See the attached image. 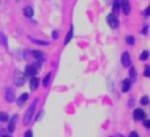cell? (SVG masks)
<instances>
[{
  "instance_id": "8fae6325",
  "label": "cell",
  "mask_w": 150,
  "mask_h": 137,
  "mask_svg": "<svg viewBox=\"0 0 150 137\" xmlns=\"http://www.w3.org/2000/svg\"><path fill=\"white\" fill-rule=\"evenodd\" d=\"M122 9H124V13L125 15H129L130 12V4L128 1H122Z\"/></svg>"
},
{
  "instance_id": "ac0fdd59",
  "label": "cell",
  "mask_w": 150,
  "mask_h": 137,
  "mask_svg": "<svg viewBox=\"0 0 150 137\" xmlns=\"http://www.w3.org/2000/svg\"><path fill=\"white\" fill-rule=\"evenodd\" d=\"M50 77H52V74H47L46 77H45V79H44V86L45 87H47V86H49V83H50Z\"/></svg>"
},
{
  "instance_id": "277c9868",
  "label": "cell",
  "mask_w": 150,
  "mask_h": 137,
  "mask_svg": "<svg viewBox=\"0 0 150 137\" xmlns=\"http://www.w3.org/2000/svg\"><path fill=\"white\" fill-rule=\"evenodd\" d=\"M133 117H134V120L140 121V120H145L146 115L142 109H134V111H133Z\"/></svg>"
},
{
  "instance_id": "1f68e13d",
  "label": "cell",
  "mask_w": 150,
  "mask_h": 137,
  "mask_svg": "<svg viewBox=\"0 0 150 137\" xmlns=\"http://www.w3.org/2000/svg\"><path fill=\"white\" fill-rule=\"evenodd\" d=\"M116 137H124V136H122V135H117Z\"/></svg>"
},
{
  "instance_id": "6da1fadb",
  "label": "cell",
  "mask_w": 150,
  "mask_h": 137,
  "mask_svg": "<svg viewBox=\"0 0 150 137\" xmlns=\"http://www.w3.org/2000/svg\"><path fill=\"white\" fill-rule=\"evenodd\" d=\"M25 74L21 71H16L15 75H13V83H15L16 86H18V87H21V86L25 84Z\"/></svg>"
},
{
  "instance_id": "ba28073f",
  "label": "cell",
  "mask_w": 150,
  "mask_h": 137,
  "mask_svg": "<svg viewBox=\"0 0 150 137\" xmlns=\"http://www.w3.org/2000/svg\"><path fill=\"white\" fill-rule=\"evenodd\" d=\"M130 84H132V82H130L129 79H124V82H122V91H124V92L129 91Z\"/></svg>"
},
{
  "instance_id": "5b68a950",
  "label": "cell",
  "mask_w": 150,
  "mask_h": 137,
  "mask_svg": "<svg viewBox=\"0 0 150 137\" xmlns=\"http://www.w3.org/2000/svg\"><path fill=\"white\" fill-rule=\"evenodd\" d=\"M5 100H7L8 103H12V102L15 100V92H13V90L9 87L5 88Z\"/></svg>"
},
{
  "instance_id": "2e32d148",
  "label": "cell",
  "mask_w": 150,
  "mask_h": 137,
  "mask_svg": "<svg viewBox=\"0 0 150 137\" xmlns=\"http://www.w3.org/2000/svg\"><path fill=\"white\" fill-rule=\"evenodd\" d=\"M8 121V115L5 112H0V123H5Z\"/></svg>"
},
{
  "instance_id": "d6986e66",
  "label": "cell",
  "mask_w": 150,
  "mask_h": 137,
  "mask_svg": "<svg viewBox=\"0 0 150 137\" xmlns=\"http://www.w3.org/2000/svg\"><path fill=\"white\" fill-rule=\"evenodd\" d=\"M32 41H33L34 44H38V45H49L47 41H40V40H36V38H32Z\"/></svg>"
},
{
  "instance_id": "3957f363",
  "label": "cell",
  "mask_w": 150,
  "mask_h": 137,
  "mask_svg": "<svg viewBox=\"0 0 150 137\" xmlns=\"http://www.w3.org/2000/svg\"><path fill=\"white\" fill-rule=\"evenodd\" d=\"M107 21H108L109 26H111V28H113V29L119 26V21H117L116 16H115L113 13H109V15L107 16Z\"/></svg>"
},
{
  "instance_id": "9a60e30c",
  "label": "cell",
  "mask_w": 150,
  "mask_h": 137,
  "mask_svg": "<svg viewBox=\"0 0 150 137\" xmlns=\"http://www.w3.org/2000/svg\"><path fill=\"white\" fill-rule=\"evenodd\" d=\"M71 38H73V26H71V28L69 29V33H67V36H66V38H65V45H66V44H69Z\"/></svg>"
},
{
  "instance_id": "5bb4252c",
  "label": "cell",
  "mask_w": 150,
  "mask_h": 137,
  "mask_svg": "<svg viewBox=\"0 0 150 137\" xmlns=\"http://www.w3.org/2000/svg\"><path fill=\"white\" fill-rule=\"evenodd\" d=\"M33 57L36 58V60H38V61H42V60H44V53L36 50V52H33Z\"/></svg>"
},
{
  "instance_id": "484cf974",
  "label": "cell",
  "mask_w": 150,
  "mask_h": 137,
  "mask_svg": "<svg viewBox=\"0 0 150 137\" xmlns=\"http://www.w3.org/2000/svg\"><path fill=\"white\" fill-rule=\"evenodd\" d=\"M120 4H121V3H119V1H115V3H113V9H115V11H116V9H117V8H119V7H120Z\"/></svg>"
},
{
  "instance_id": "4dcf8cb0",
  "label": "cell",
  "mask_w": 150,
  "mask_h": 137,
  "mask_svg": "<svg viewBox=\"0 0 150 137\" xmlns=\"http://www.w3.org/2000/svg\"><path fill=\"white\" fill-rule=\"evenodd\" d=\"M149 13H150V8H146V11H145V16H149Z\"/></svg>"
},
{
  "instance_id": "7c38bea8",
  "label": "cell",
  "mask_w": 150,
  "mask_h": 137,
  "mask_svg": "<svg viewBox=\"0 0 150 137\" xmlns=\"http://www.w3.org/2000/svg\"><path fill=\"white\" fill-rule=\"evenodd\" d=\"M16 120H17V116H13L12 120L9 121V127H8V131H9V132H13V131H15V123H16Z\"/></svg>"
},
{
  "instance_id": "7a4b0ae2",
  "label": "cell",
  "mask_w": 150,
  "mask_h": 137,
  "mask_svg": "<svg viewBox=\"0 0 150 137\" xmlns=\"http://www.w3.org/2000/svg\"><path fill=\"white\" fill-rule=\"evenodd\" d=\"M36 104H37V102H34V103L30 104L29 108L26 109V114H25V116H24V125H28L29 123H30L32 116H33V114H34V109H36Z\"/></svg>"
},
{
  "instance_id": "4316f807",
  "label": "cell",
  "mask_w": 150,
  "mask_h": 137,
  "mask_svg": "<svg viewBox=\"0 0 150 137\" xmlns=\"http://www.w3.org/2000/svg\"><path fill=\"white\" fill-rule=\"evenodd\" d=\"M144 124H145L146 128H150V121H149V120H145V121H144Z\"/></svg>"
},
{
  "instance_id": "83f0119b",
  "label": "cell",
  "mask_w": 150,
  "mask_h": 137,
  "mask_svg": "<svg viewBox=\"0 0 150 137\" xmlns=\"http://www.w3.org/2000/svg\"><path fill=\"white\" fill-rule=\"evenodd\" d=\"M53 38H54V40H57L58 38V32H53Z\"/></svg>"
},
{
  "instance_id": "8992f818",
  "label": "cell",
  "mask_w": 150,
  "mask_h": 137,
  "mask_svg": "<svg viewBox=\"0 0 150 137\" xmlns=\"http://www.w3.org/2000/svg\"><path fill=\"white\" fill-rule=\"evenodd\" d=\"M121 63H122V66H125V67H129V66H130V55H129V53H128V52L122 53Z\"/></svg>"
},
{
  "instance_id": "d6a6232c",
  "label": "cell",
  "mask_w": 150,
  "mask_h": 137,
  "mask_svg": "<svg viewBox=\"0 0 150 137\" xmlns=\"http://www.w3.org/2000/svg\"><path fill=\"white\" fill-rule=\"evenodd\" d=\"M3 137H11V136H7V135H4V136H3Z\"/></svg>"
},
{
  "instance_id": "e0dca14e",
  "label": "cell",
  "mask_w": 150,
  "mask_h": 137,
  "mask_svg": "<svg viewBox=\"0 0 150 137\" xmlns=\"http://www.w3.org/2000/svg\"><path fill=\"white\" fill-rule=\"evenodd\" d=\"M149 58V53L146 52V50H144L142 53H141V55H140V60L141 61H146Z\"/></svg>"
},
{
  "instance_id": "d4e9b609",
  "label": "cell",
  "mask_w": 150,
  "mask_h": 137,
  "mask_svg": "<svg viewBox=\"0 0 150 137\" xmlns=\"http://www.w3.org/2000/svg\"><path fill=\"white\" fill-rule=\"evenodd\" d=\"M24 137H33V133H32V131H26L25 136H24Z\"/></svg>"
},
{
  "instance_id": "44dd1931",
  "label": "cell",
  "mask_w": 150,
  "mask_h": 137,
  "mask_svg": "<svg viewBox=\"0 0 150 137\" xmlns=\"http://www.w3.org/2000/svg\"><path fill=\"white\" fill-rule=\"evenodd\" d=\"M127 42H128L129 45H133V44H134V38H133L132 36H128V37H127Z\"/></svg>"
},
{
  "instance_id": "4fadbf2b",
  "label": "cell",
  "mask_w": 150,
  "mask_h": 137,
  "mask_svg": "<svg viewBox=\"0 0 150 137\" xmlns=\"http://www.w3.org/2000/svg\"><path fill=\"white\" fill-rule=\"evenodd\" d=\"M26 100H28V94H23V95H21L20 98H18V102H17V104H18V106H23V104L25 103Z\"/></svg>"
},
{
  "instance_id": "f1b7e54d",
  "label": "cell",
  "mask_w": 150,
  "mask_h": 137,
  "mask_svg": "<svg viewBox=\"0 0 150 137\" xmlns=\"http://www.w3.org/2000/svg\"><path fill=\"white\" fill-rule=\"evenodd\" d=\"M129 137H138V135H137V133H136V132H130Z\"/></svg>"
},
{
  "instance_id": "7402d4cb",
  "label": "cell",
  "mask_w": 150,
  "mask_h": 137,
  "mask_svg": "<svg viewBox=\"0 0 150 137\" xmlns=\"http://www.w3.org/2000/svg\"><path fill=\"white\" fill-rule=\"evenodd\" d=\"M134 78H136V70L134 67H130V79H134Z\"/></svg>"
},
{
  "instance_id": "30bf717a",
  "label": "cell",
  "mask_w": 150,
  "mask_h": 137,
  "mask_svg": "<svg viewBox=\"0 0 150 137\" xmlns=\"http://www.w3.org/2000/svg\"><path fill=\"white\" fill-rule=\"evenodd\" d=\"M37 87H38V79L34 77L30 79V90L34 91V90H37Z\"/></svg>"
},
{
  "instance_id": "9c48e42d",
  "label": "cell",
  "mask_w": 150,
  "mask_h": 137,
  "mask_svg": "<svg viewBox=\"0 0 150 137\" xmlns=\"http://www.w3.org/2000/svg\"><path fill=\"white\" fill-rule=\"evenodd\" d=\"M24 15H25L26 17H32V16H33V8H32L30 5L25 7L24 8Z\"/></svg>"
},
{
  "instance_id": "ffe728a7",
  "label": "cell",
  "mask_w": 150,
  "mask_h": 137,
  "mask_svg": "<svg viewBox=\"0 0 150 137\" xmlns=\"http://www.w3.org/2000/svg\"><path fill=\"white\" fill-rule=\"evenodd\" d=\"M0 42H1V44H3V42H4V46H5V48L8 46V44H7V40H5V36H4V34H3V33H0Z\"/></svg>"
},
{
  "instance_id": "f546056e",
  "label": "cell",
  "mask_w": 150,
  "mask_h": 137,
  "mask_svg": "<svg viewBox=\"0 0 150 137\" xmlns=\"http://www.w3.org/2000/svg\"><path fill=\"white\" fill-rule=\"evenodd\" d=\"M141 32H142V34H146V32H148V26H144V29Z\"/></svg>"
},
{
  "instance_id": "603a6c76",
  "label": "cell",
  "mask_w": 150,
  "mask_h": 137,
  "mask_svg": "<svg viewBox=\"0 0 150 137\" xmlns=\"http://www.w3.org/2000/svg\"><path fill=\"white\" fill-rule=\"evenodd\" d=\"M144 74H145V77H150V66H146L145 72H144Z\"/></svg>"
},
{
  "instance_id": "52a82bcc",
  "label": "cell",
  "mask_w": 150,
  "mask_h": 137,
  "mask_svg": "<svg viewBox=\"0 0 150 137\" xmlns=\"http://www.w3.org/2000/svg\"><path fill=\"white\" fill-rule=\"evenodd\" d=\"M36 74H37V69L34 67V66H32V65L26 66V69H25V75H29V77L34 78V77H36Z\"/></svg>"
},
{
  "instance_id": "cb8c5ba5",
  "label": "cell",
  "mask_w": 150,
  "mask_h": 137,
  "mask_svg": "<svg viewBox=\"0 0 150 137\" xmlns=\"http://www.w3.org/2000/svg\"><path fill=\"white\" fill-rule=\"evenodd\" d=\"M148 100H149L148 96H144V98L141 99V103H142V104H148Z\"/></svg>"
}]
</instances>
